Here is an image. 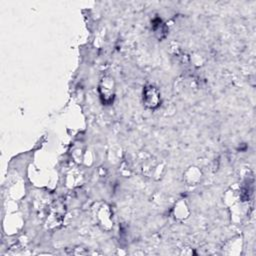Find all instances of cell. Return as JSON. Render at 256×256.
<instances>
[{"label": "cell", "instance_id": "obj_1", "mask_svg": "<svg viewBox=\"0 0 256 256\" xmlns=\"http://www.w3.org/2000/svg\"><path fill=\"white\" fill-rule=\"evenodd\" d=\"M115 90L114 78L110 75L102 76L98 84V93L104 105H111L114 102Z\"/></svg>", "mask_w": 256, "mask_h": 256}, {"label": "cell", "instance_id": "obj_2", "mask_svg": "<svg viewBox=\"0 0 256 256\" xmlns=\"http://www.w3.org/2000/svg\"><path fill=\"white\" fill-rule=\"evenodd\" d=\"M94 217L104 230H109L112 228V213L109 206L106 203H99L94 208Z\"/></svg>", "mask_w": 256, "mask_h": 256}, {"label": "cell", "instance_id": "obj_3", "mask_svg": "<svg viewBox=\"0 0 256 256\" xmlns=\"http://www.w3.org/2000/svg\"><path fill=\"white\" fill-rule=\"evenodd\" d=\"M143 103L151 110L158 108L161 104V94L154 85H146L143 89Z\"/></svg>", "mask_w": 256, "mask_h": 256}, {"label": "cell", "instance_id": "obj_4", "mask_svg": "<svg viewBox=\"0 0 256 256\" xmlns=\"http://www.w3.org/2000/svg\"><path fill=\"white\" fill-rule=\"evenodd\" d=\"M152 29L159 39L164 38L167 34V28L160 18H155L152 21Z\"/></svg>", "mask_w": 256, "mask_h": 256}]
</instances>
